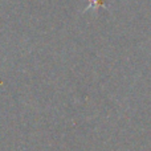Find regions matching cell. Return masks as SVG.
<instances>
[{
  "label": "cell",
  "instance_id": "cell-1",
  "mask_svg": "<svg viewBox=\"0 0 151 151\" xmlns=\"http://www.w3.org/2000/svg\"><path fill=\"white\" fill-rule=\"evenodd\" d=\"M104 5H105V0H91L88 9H90V8H99V7H104Z\"/></svg>",
  "mask_w": 151,
  "mask_h": 151
}]
</instances>
